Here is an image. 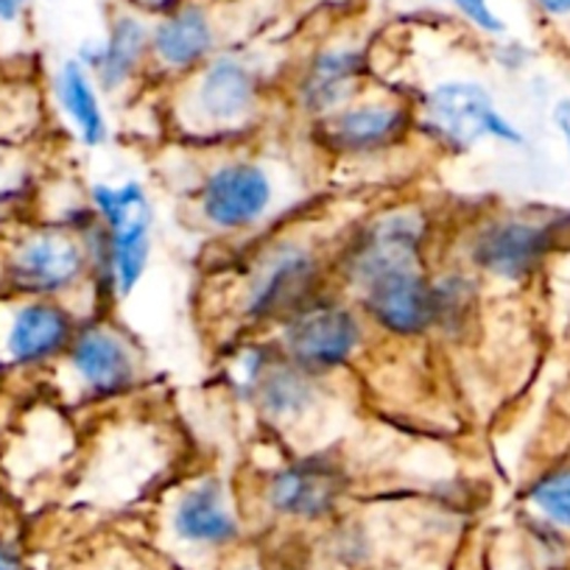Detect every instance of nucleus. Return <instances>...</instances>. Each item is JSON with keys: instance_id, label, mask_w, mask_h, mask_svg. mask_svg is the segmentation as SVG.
<instances>
[{"instance_id": "16", "label": "nucleus", "mask_w": 570, "mask_h": 570, "mask_svg": "<svg viewBox=\"0 0 570 570\" xmlns=\"http://www.w3.org/2000/svg\"><path fill=\"white\" fill-rule=\"evenodd\" d=\"M366 53L358 46H325L305 62L297 85H294V101L297 109L316 120L338 112L353 98H358L366 76Z\"/></svg>"}, {"instance_id": "19", "label": "nucleus", "mask_w": 570, "mask_h": 570, "mask_svg": "<svg viewBox=\"0 0 570 570\" xmlns=\"http://www.w3.org/2000/svg\"><path fill=\"white\" fill-rule=\"evenodd\" d=\"M325 400V377L311 375L279 355L257 386L252 405L274 428H299L316 416Z\"/></svg>"}, {"instance_id": "4", "label": "nucleus", "mask_w": 570, "mask_h": 570, "mask_svg": "<svg viewBox=\"0 0 570 570\" xmlns=\"http://www.w3.org/2000/svg\"><path fill=\"white\" fill-rule=\"evenodd\" d=\"M416 112V129L453 155H470L484 140L523 149L525 135L501 112L490 87L479 79H442L428 87Z\"/></svg>"}, {"instance_id": "24", "label": "nucleus", "mask_w": 570, "mask_h": 570, "mask_svg": "<svg viewBox=\"0 0 570 570\" xmlns=\"http://www.w3.org/2000/svg\"><path fill=\"white\" fill-rule=\"evenodd\" d=\"M451 7L473 26L475 31L487 37H503L507 35V23L501 14L492 9V0H451Z\"/></svg>"}, {"instance_id": "31", "label": "nucleus", "mask_w": 570, "mask_h": 570, "mask_svg": "<svg viewBox=\"0 0 570 570\" xmlns=\"http://www.w3.org/2000/svg\"><path fill=\"white\" fill-rule=\"evenodd\" d=\"M129 3H135V7L146 9V12H168V9H174L177 3H183V0H129Z\"/></svg>"}, {"instance_id": "21", "label": "nucleus", "mask_w": 570, "mask_h": 570, "mask_svg": "<svg viewBox=\"0 0 570 570\" xmlns=\"http://www.w3.org/2000/svg\"><path fill=\"white\" fill-rule=\"evenodd\" d=\"M277 358L279 350L274 347L272 338L268 342H257V338L238 342L224 361V383L235 397L252 403L257 386Z\"/></svg>"}, {"instance_id": "20", "label": "nucleus", "mask_w": 570, "mask_h": 570, "mask_svg": "<svg viewBox=\"0 0 570 570\" xmlns=\"http://www.w3.org/2000/svg\"><path fill=\"white\" fill-rule=\"evenodd\" d=\"M51 96L68 129L85 149H101L109 142V118L101 101V87L76 57L59 62L51 76Z\"/></svg>"}, {"instance_id": "18", "label": "nucleus", "mask_w": 570, "mask_h": 570, "mask_svg": "<svg viewBox=\"0 0 570 570\" xmlns=\"http://www.w3.org/2000/svg\"><path fill=\"white\" fill-rule=\"evenodd\" d=\"M171 534L183 546L207 551L229 548L240 540V520L222 479L205 475L179 492L171 507Z\"/></svg>"}, {"instance_id": "22", "label": "nucleus", "mask_w": 570, "mask_h": 570, "mask_svg": "<svg viewBox=\"0 0 570 570\" xmlns=\"http://www.w3.org/2000/svg\"><path fill=\"white\" fill-rule=\"evenodd\" d=\"M431 279H434L436 299V331H464V325H468L475 311V299H479V279L470 272H462V268L431 274Z\"/></svg>"}, {"instance_id": "8", "label": "nucleus", "mask_w": 570, "mask_h": 570, "mask_svg": "<svg viewBox=\"0 0 570 570\" xmlns=\"http://www.w3.org/2000/svg\"><path fill=\"white\" fill-rule=\"evenodd\" d=\"M79 325L81 316L62 299L0 294V375L53 370Z\"/></svg>"}, {"instance_id": "23", "label": "nucleus", "mask_w": 570, "mask_h": 570, "mask_svg": "<svg viewBox=\"0 0 570 570\" xmlns=\"http://www.w3.org/2000/svg\"><path fill=\"white\" fill-rule=\"evenodd\" d=\"M525 501L553 529L570 531V468L540 475L525 492Z\"/></svg>"}, {"instance_id": "11", "label": "nucleus", "mask_w": 570, "mask_h": 570, "mask_svg": "<svg viewBox=\"0 0 570 570\" xmlns=\"http://www.w3.org/2000/svg\"><path fill=\"white\" fill-rule=\"evenodd\" d=\"M57 370L81 397H124L140 381V358L129 338L104 320H81L73 342L59 358Z\"/></svg>"}, {"instance_id": "15", "label": "nucleus", "mask_w": 570, "mask_h": 570, "mask_svg": "<svg viewBox=\"0 0 570 570\" xmlns=\"http://www.w3.org/2000/svg\"><path fill=\"white\" fill-rule=\"evenodd\" d=\"M76 59L90 70L104 96H118L149 68L151 23L142 14L124 9L109 20L107 35L81 42Z\"/></svg>"}, {"instance_id": "13", "label": "nucleus", "mask_w": 570, "mask_h": 570, "mask_svg": "<svg viewBox=\"0 0 570 570\" xmlns=\"http://www.w3.org/2000/svg\"><path fill=\"white\" fill-rule=\"evenodd\" d=\"M347 470L331 453H308L268 475L263 501L277 518L316 523L336 512L347 492Z\"/></svg>"}, {"instance_id": "32", "label": "nucleus", "mask_w": 570, "mask_h": 570, "mask_svg": "<svg viewBox=\"0 0 570 570\" xmlns=\"http://www.w3.org/2000/svg\"><path fill=\"white\" fill-rule=\"evenodd\" d=\"M3 381H7V377H3V375H0V386H3Z\"/></svg>"}, {"instance_id": "26", "label": "nucleus", "mask_w": 570, "mask_h": 570, "mask_svg": "<svg viewBox=\"0 0 570 570\" xmlns=\"http://www.w3.org/2000/svg\"><path fill=\"white\" fill-rule=\"evenodd\" d=\"M20 205H23V199H20V196L0 194V246H3V240L9 238V233H12V229L20 224V218H18Z\"/></svg>"}, {"instance_id": "1", "label": "nucleus", "mask_w": 570, "mask_h": 570, "mask_svg": "<svg viewBox=\"0 0 570 570\" xmlns=\"http://www.w3.org/2000/svg\"><path fill=\"white\" fill-rule=\"evenodd\" d=\"M92 288L90 257L79 233L59 222H20L0 246V294L68 303Z\"/></svg>"}, {"instance_id": "29", "label": "nucleus", "mask_w": 570, "mask_h": 570, "mask_svg": "<svg viewBox=\"0 0 570 570\" xmlns=\"http://www.w3.org/2000/svg\"><path fill=\"white\" fill-rule=\"evenodd\" d=\"M531 7L548 20H570V0H531Z\"/></svg>"}, {"instance_id": "25", "label": "nucleus", "mask_w": 570, "mask_h": 570, "mask_svg": "<svg viewBox=\"0 0 570 570\" xmlns=\"http://www.w3.org/2000/svg\"><path fill=\"white\" fill-rule=\"evenodd\" d=\"M29 12L31 0H0V40H20Z\"/></svg>"}, {"instance_id": "30", "label": "nucleus", "mask_w": 570, "mask_h": 570, "mask_svg": "<svg viewBox=\"0 0 570 570\" xmlns=\"http://www.w3.org/2000/svg\"><path fill=\"white\" fill-rule=\"evenodd\" d=\"M525 62V48H520L518 42H503L501 53H498V65L507 70H518L523 68Z\"/></svg>"}, {"instance_id": "28", "label": "nucleus", "mask_w": 570, "mask_h": 570, "mask_svg": "<svg viewBox=\"0 0 570 570\" xmlns=\"http://www.w3.org/2000/svg\"><path fill=\"white\" fill-rule=\"evenodd\" d=\"M0 570H29L18 542L9 540L7 534H0Z\"/></svg>"}, {"instance_id": "9", "label": "nucleus", "mask_w": 570, "mask_h": 570, "mask_svg": "<svg viewBox=\"0 0 570 570\" xmlns=\"http://www.w3.org/2000/svg\"><path fill=\"white\" fill-rule=\"evenodd\" d=\"M96 218L109 235L115 297H129L146 277L155 252V205L137 179L96 183L87 196Z\"/></svg>"}, {"instance_id": "12", "label": "nucleus", "mask_w": 570, "mask_h": 570, "mask_svg": "<svg viewBox=\"0 0 570 570\" xmlns=\"http://www.w3.org/2000/svg\"><path fill=\"white\" fill-rule=\"evenodd\" d=\"M416 129V112L397 98H353L347 107L316 120V142L338 157H377L403 146Z\"/></svg>"}, {"instance_id": "14", "label": "nucleus", "mask_w": 570, "mask_h": 570, "mask_svg": "<svg viewBox=\"0 0 570 570\" xmlns=\"http://www.w3.org/2000/svg\"><path fill=\"white\" fill-rule=\"evenodd\" d=\"M355 299L364 320L392 338H420L436 331L434 279L428 268L375 279Z\"/></svg>"}, {"instance_id": "3", "label": "nucleus", "mask_w": 570, "mask_h": 570, "mask_svg": "<svg viewBox=\"0 0 570 570\" xmlns=\"http://www.w3.org/2000/svg\"><path fill=\"white\" fill-rule=\"evenodd\" d=\"M325 263L303 238L268 240L244 274L238 314L246 325H279L325 294Z\"/></svg>"}, {"instance_id": "27", "label": "nucleus", "mask_w": 570, "mask_h": 570, "mask_svg": "<svg viewBox=\"0 0 570 570\" xmlns=\"http://www.w3.org/2000/svg\"><path fill=\"white\" fill-rule=\"evenodd\" d=\"M551 124L553 129H557L559 140H562L564 155H568V163H570V98H559V101L553 104Z\"/></svg>"}, {"instance_id": "2", "label": "nucleus", "mask_w": 570, "mask_h": 570, "mask_svg": "<svg viewBox=\"0 0 570 570\" xmlns=\"http://www.w3.org/2000/svg\"><path fill=\"white\" fill-rule=\"evenodd\" d=\"M263 112V73L240 53H216L188 76L177 124L196 137H233Z\"/></svg>"}, {"instance_id": "5", "label": "nucleus", "mask_w": 570, "mask_h": 570, "mask_svg": "<svg viewBox=\"0 0 570 570\" xmlns=\"http://www.w3.org/2000/svg\"><path fill=\"white\" fill-rule=\"evenodd\" d=\"M196 218L213 233L238 235L261 229L283 210L277 168L263 157H227L202 174Z\"/></svg>"}, {"instance_id": "10", "label": "nucleus", "mask_w": 570, "mask_h": 570, "mask_svg": "<svg viewBox=\"0 0 570 570\" xmlns=\"http://www.w3.org/2000/svg\"><path fill=\"white\" fill-rule=\"evenodd\" d=\"M557 246L553 224L523 216L487 218L464 240V257L473 272L495 283L520 285L534 277Z\"/></svg>"}, {"instance_id": "17", "label": "nucleus", "mask_w": 570, "mask_h": 570, "mask_svg": "<svg viewBox=\"0 0 570 570\" xmlns=\"http://www.w3.org/2000/svg\"><path fill=\"white\" fill-rule=\"evenodd\" d=\"M218 29L202 3H177L151 23V62L166 76H190L216 57Z\"/></svg>"}, {"instance_id": "6", "label": "nucleus", "mask_w": 570, "mask_h": 570, "mask_svg": "<svg viewBox=\"0 0 570 570\" xmlns=\"http://www.w3.org/2000/svg\"><path fill=\"white\" fill-rule=\"evenodd\" d=\"M366 325L370 322L364 320L358 305L325 292L279 322L272 342L285 361L311 375L327 377L353 364L366 342Z\"/></svg>"}, {"instance_id": "7", "label": "nucleus", "mask_w": 570, "mask_h": 570, "mask_svg": "<svg viewBox=\"0 0 570 570\" xmlns=\"http://www.w3.org/2000/svg\"><path fill=\"white\" fill-rule=\"evenodd\" d=\"M431 222L420 207H392L377 213L344 246L338 274L350 292L358 294L375 279L397 272L428 268Z\"/></svg>"}]
</instances>
